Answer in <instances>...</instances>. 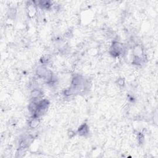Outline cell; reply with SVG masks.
I'll list each match as a JSON object with an SVG mask.
<instances>
[{"label":"cell","instance_id":"cell-7","mask_svg":"<svg viewBox=\"0 0 158 158\" xmlns=\"http://www.w3.org/2000/svg\"><path fill=\"white\" fill-rule=\"evenodd\" d=\"M116 83L117 84V85L120 87H123L125 85V80H124V78H118L117 81H116Z\"/></svg>","mask_w":158,"mask_h":158},{"label":"cell","instance_id":"cell-5","mask_svg":"<svg viewBox=\"0 0 158 158\" xmlns=\"http://www.w3.org/2000/svg\"><path fill=\"white\" fill-rule=\"evenodd\" d=\"M40 118L32 117L29 122V127L33 129L36 128L40 125Z\"/></svg>","mask_w":158,"mask_h":158},{"label":"cell","instance_id":"cell-1","mask_svg":"<svg viewBox=\"0 0 158 158\" xmlns=\"http://www.w3.org/2000/svg\"><path fill=\"white\" fill-rule=\"evenodd\" d=\"M124 51H125V49H124L122 44L118 42H114L111 45L109 53L112 56L117 57V56L123 54L124 53Z\"/></svg>","mask_w":158,"mask_h":158},{"label":"cell","instance_id":"cell-2","mask_svg":"<svg viewBox=\"0 0 158 158\" xmlns=\"http://www.w3.org/2000/svg\"><path fill=\"white\" fill-rule=\"evenodd\" d=\"M48 72L49 70L47 69V67L42 64L37 67V69L36 70V74L40 78L44 80V78L46 77L47 75L48 74Z\"/></svg>","mask_w":158,"mask_h":158},{"label":"cell","instance_id":"cell-8","mask_svg":"<svg viewBox=\"0 0 158 158\" xmlns=\"http://www.w3.org/2000/svg\"><path fill=\"white\" fill-rule=\"evenodd\" d=\"M16 9H9L8 15L9 16V17H10L11 18H12L13 17L16 16Z\"/></svg>","mask_w":158,"mask_h":158},{"label":"cell","instance_id":"cell-3","mask_svg":"<svg viewBox=\"0 0 158 158\" xmlns=\"http://www.w3.org/2000/svg\"><path fill=\"white\" fill-rule=\"evenodd\" d=\"M30 96L32 99H41L43 96V92L40 88H35L32 90Z\"/></svg>","mask_w":158,"mask_h":158},{"label":"cell","instance_id":"cell-4","mask_svg":"<svg viewBox=\"0 0 158 158\" xmlns=\"http://www.w3.org/2000/svg\"><path fill=\"white\" fill-rule=\"evenodd\" d=\"M89 132V127L86 123H83L82 125L78 128L77 133L80 136H85Z\"/></svg>","mask_w":158,"mask_h":158},{"label":"cell","instance_id":"cell-6","mask_svg":"<svg viewBox=\"0 0 158 158\" xmlns=\"http://www.w3.org/2000/svg\"><path fill=\"white\" fill-rule=\"evenodd\" d=\"M143 63V58L142 57H139V56H134L133 59V63L135 65H141Z\"/></svg>","mask_w":158,"mask_h":158}]
</instances>
